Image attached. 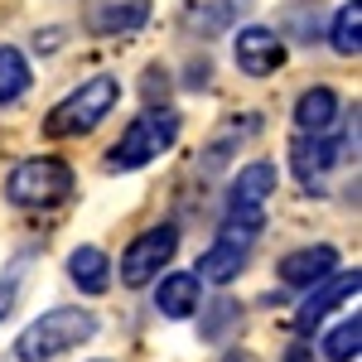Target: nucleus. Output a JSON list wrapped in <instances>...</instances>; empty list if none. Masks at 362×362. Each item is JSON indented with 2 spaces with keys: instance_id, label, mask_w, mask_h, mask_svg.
<instances>
[{
  "instance_id": "obj_1",
  "label": "nucleus",
  "mask_w": 362,
  "mask_h": 362,
  "mask_svg": "<svg viewBox=\"0 0 362 362\" xmlns=\"http://www.w3.org/2000/svg\"><path fill=\"white\" fill-rule=\"evenodd\" d=\"M97 334V314L92 309H78V305H58L49 314H39L25 334L15 338V358L20 362H49L68 348H78L87 338Z\"/></svg>"
},
{
  "instance_id": "obj_2",
  "label": "nucleus",
  "mask_w": 362,
  "mask_h": 362,
  "mask_svg": "<svg viewBox=\"0 0 362 362\" xmlns=\"http://www.w3.org/2000/svg\"><path fill=\"white\" fill-rule=\"evenodd\" d=\"M116 102H121V83L112 73H97V78H87L73 97H63L54 112L44 116V131L49 136H87V131H97L116 112Z\"/></svg>"
},
{
  "instance_id": "obj_3",
  "label": "nucleus",
  "mask_w": 362,
  "mask_h": 362,
  "mask_svg": "<svg viewBox=\"0 0 362 362\" xmlns=\"http://www.w3.org/2000/svg\"><path fill=\"white\" fill-rule=\"evenodd\" d=\"M174 140H179V112H169V107H150V112H140L121 140L112 145V155H107V169H145L150 160H160L165 150H174Z\"/></svg>"
},
{
  "instance_id": "obj_4",
  "label": "nucleus",
  "mask_w": 362,
  "mask_h": 362,
  "mask_svg": "<svg viewBox=\"0 0 362 362\" xmlns=\"http://www.w3.org/2000/svg\"><path fill=\"white\" fill-rule=\"evenodd\" d=\"M68 194H73V169L63 160H49V155L25 160V165H15L5 174V198L15 208H54Z\"/></svg>"
},
{
  "instance_id": "obj_5",
  "label": "nucleus",
  "mask_w": 362,
  "mask_h": 362,
  "mask_svg": "<svg viewBox=\"0 0 362 362\" xmlns=\"http://www.w3.org/2000/svg\"><path fill=\"white\" fill-rule=\"evenodd\" d=\"M174 251H179V227L174 223H160V227H150V232H140L136 242L121 251V285H131V290L150 285V280L160 276V266L174 261Z\"/></svg>"
},
{
  "instance_id": "obj_6",
  "label": "nucleus",
  "mask_w": 362,
  "mask_h": 362,
  "mask_svg": "<svg viewBox=\"0 0 362 362\" xmlns=\"http://www.w3.org/2000/svg\"><path fill=\"white\" fill-rule=\"evenodd\" d=\"M232 58H237V68L251 73V78H271L280 63H285V39L266 25H247V29L232 34Z\"/></svg>"
},
{
  "instance_id": "obj_7",
  "label": "nucleus",
  "mask_w": 362,
  "mask_h": 362,
  "mask_svg": "<svg viewBox=\"0 0 362 362\" xmlns=\"http://www.w3.org/2000/svg\"><path fill=\"white\" fill-rule=\"evenodd\" d=\"M358 290H362V271H334L329 280H319L314 290L305 295V305L295 309V329H314L319 319H329L343 300H358Z\"/></svg>"
},
{
  "instance_id": "obj_8",
  "label": "nucleus",
  "mask_w": 362,
  "mask_h": 362,
  "mask_svg": "<svg viewBox=\"0 0 362 362\" xmlns=\"http://www.w3.org/2000/svg\"><path fill=\"white\" fill-rule=\"evenodd\" d=\"M150 20V0H87L83 25L97 39H116V34H136Z\"/></svg>"
},
{
  "instance_id": "obj_9",
  "label": "nucleus",
  "mask_w": 362,
  "mask_h": 362,
  "mask_svg": "<svg viewBox=\"0 0 362 362\" xmlns=\"http://www.w3.org/2000/svg\"><path fill=\"white\" fill-rule=\"evenodd\" d=\"M276 165L271 160H251L237 169L232 189H227V208H242V213H266V198L276 194Z\"/></svg>"
},
{
  "instance_id": "obj_10",
  "label": "nucleus",
  "mask_w": 362,
  "mask_h": 362,
  "mask_svg": "<svg viewBox=\"0 0 362 362\" xmlns=\"http://www.w3.org/2000/svg\"><path fill=\"white\" fill-rule=\"evenodd\" d=\"M338 271V251L334 247H305V251H290L280 261V280L295 285V290H314L319 280H329Z\"/></svg>"
},
{
  "instance_id": "obj_11",
  "label": "nucleus",
  "mask_w": 362,
  "mask_h": 362,
  "mask_svg": "<svg viewBox=\"0 0 362 362\" xmlns=\"http://www.w3.org/2000/svg\"><path fill=\"white\" fill-rule=\"evenodd\" d=\"M198 305H203V290H198L194 271H174V276H165L160 290H155V309H160L165 319H189V314H198Z\"/></svg>"
},
{
  "instance_id": "obj_12",
  "label": "nucleus",
  "mask_w": 362,
  "mask_h": 362,
  "mask_svg": "<svg viewBox=\"0 0 362 362\" xmlns=\"http://www.w3.org/2000/svg\"><path fill=\"white\" fill-rule=\"evenodd\" d=\"M247 271V242H232L218 237L213 247L198 256V280H213V285H232V280Z\"/></svg>"
},
{
  "instance_id": "obj_13",
  "label": "nucleus",
  "mask_w": 362,
  "mask_h": 362,
  "mask_svg": "<svg viewBox=\"0 0 362 362\" xmlns=\"http://www.w3.org/2000/svg\"><path fill=\"white\" fill-rule=\"evenodd\" d=\"M348 155V145L343 140H334V136H305V140H295V174L305 179V184H314L324 169H334L338 160Z\"/></svg>"
},
{
  "instance_id": "obj_14",
  "label": "nucleus",
  "mask_w": 362,
  "mask_h": 362,
  "mask_svg": "<svg viewBox=\"0 0 362 362\" xmlns=\"http://www.w3.org/2000/svg\"><path fill=\"white\" fill-rule=\"evenodd\" d=\"M338 121V92L334 87H309L295 102V126L300 136H329V126Z\"/></svg>"
},
{
  "instance_id": "obj_15",
  "label": "nucleus",
  "mask_w": 362,
  "mask_h": 362,
  "mask_svg": "<svg viewBox=\"0 0 362 362\" xmlns=\"http://www.w3.org/2000/svg\"><path fill=\"white\" fill-rule=\"evenodd\" d=\"M68 276H73V285H78L83 295H107V285H112V261H107V251H97V247H78L68 256Z\"/></svg>"
},
{
  "instance_id": "obj_16",
  "label": "nucleus",
  "mask_w": 362,
  "mask_h": 362,
  "mask_svg": "<svg viewBox=\"0 0 362 362\" xmlns=\"http://www.w3.org/2000/svg\"><path fill=\"white\" fill-rule=\"evenodd\" d=\"M29 58L15 49V44H0V107L5 102H20L29 92Z\"/></svg>"
},
{
  "instance_id": "obj_17",
  "label": "nucleus",
  "mask_w": 362,
  "mask_h": 362,
  "mask_svg": "<svg viewBox=\"0 0 362 362\" xmlns=\"http://www.w3.org/2000/svg\"><path fill=\"white\" fill-rule=\"evenodd\" d=\"M329 44H334L343 58H358V54H362V0H348V5L334 15Z\"/></svg>"
},
{
  "instance_id": "obj_18",
  "label": "nucleus",
  "mask_w": 362,
  "mask_h": 362,
  "mask_svg": "<svg viewBox=\"0 0 362 362\" xmlns=\"http://www.w3.org/2000/svg\"><path fill=\"white\" fill-rule=\"evenodd\" d=\"M358 348H362V319H358V309H353L334 334L324 338V358H329V362H353V358H358Z\"/></svg>"
},
{
  "instance_id": "obj_19",
  "label": "nucleus",
  "mask_w": 362,
  "mask_h": 362,
  "mask_svg": "<svg viewBox=\"0 0 362 362\" xmlns=\"http://www.w3.org/2000/svg\"><path fill=\"white\" fill-rule=\"evenodd\" d=\"M227 329H242V309L232 305V300H213V305H203V338L218 343Z\"/></svg>"
},
{
  "instance_id": "obj_20",
  "label": "nucleus",
  "mask_w": 362,
  "mask_h": 362,
  "mask_svg": "<svg viewBox=\"0 0 362 362\" xmlns=\"http://www.w3.org/2000/svg\"><path fill=\"white\" fill-rule=\"evenodd\" d=\"M15 300H20V266H15L10 276L0 280V319H5V314L15 309Z\"/></svg>"
},
{
  "instance_id": "obj_21",
  "label": "nucleus",
  "mask_w": 362,
  "mask_h": 362,
  "mask_svg": "<svg viewBox=\"0 0 362 362\" xmlns=\"http://www.w3.org/2000/svg\"><path fill=\"white\" fill-rule=\"evenodd\" d=\"M223 362H256V358H251V353H227Z\"/></svg>"
},
{
  "instance_id": "obj_22",
  "label": "nucleus",
  "mask_w": 362,
  "mask_h": 362,
  "mask_svg": "<svg viewBox=\"0 0 362 362\" xmlns=\"http://www.w3.org/2000/svg\"><path fill=\"white\" fill-rule=\"evenodd\" d=\"M97 362H102V358H97Z\"/></svg>"
}]
</instances>
